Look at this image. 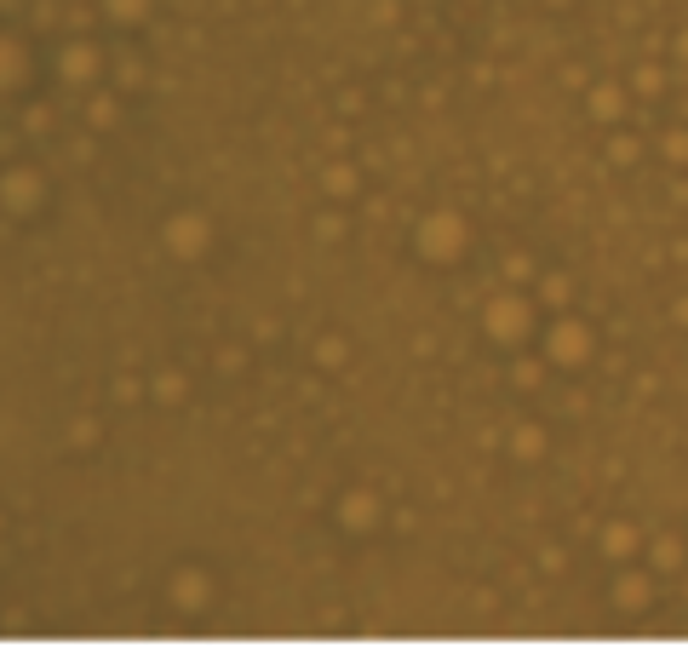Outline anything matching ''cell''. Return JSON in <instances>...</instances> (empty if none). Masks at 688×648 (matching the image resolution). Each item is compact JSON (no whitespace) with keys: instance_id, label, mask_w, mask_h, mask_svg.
<instances>
[{"instance_id":"1","label":"cell","mask_w":688,"mask_h":648,"mask_svg":"<svg viewBox=\"0 0 688 648\" xmlns=\"http://www.w3.org/2000/svg\"><path fill=\"white\" fill-rule=\"evenodd\" d=\"M482 327H488V338H499V345H516V338L534 327V304L505 293V298H494L488 311H482Z\"/></svg>"},{"instance_id":"2","label":"cell","mask_w":688,"mask_h":648,"mask_svg":"<svg viewBox=\"0 0 688 648\" xmlns=\"http://www.w3.org/2000/svg\"><path fill=\"white\" fill-rule=\"evenodd\" d=\"M161 247L172 259H201L206 247H213V224H206L201 213H179V219L161 224Z\"/></svg>"},{"instance_id":"3","label":"cell","mask_w":688,"mask_h":648,"mask_svg":"<svg viewBox=\"0 0 688 648\" xmlns=\"http://www.w3.org/2000/svg\"><path fill=\"white\" fill-rule=\"evenodd\" d=\"M419 253L425 259H459L465 253V219L459 213H431L419 224Z\"/></svg>"},{"instance_id":"4","label":"cell","mask_w":688,"mask_h":648,"mask_svg":"<svg viewBox=\"0 0 688 648\" xmlns=\"http://www.w3.org/2000/svg\"><path fill=\"white\" fill-rule=\"evenodd\" d=\"M0 207H7V213L41 207V173H29V166H12V173L0 179Z\"/></svg>"},{"instance_id":"5","label":"cell","mask_w":688,"mask_h":648,"mask_svg":"<svg viewBox=\"0 0 688 648\" xmlns=\"http://www.w3.org/2000/svg\"><path fill=\"white\" fill-rule=\"evenodd\" d=\"M550 356H557L563 367H579L585 356H591V333H585L579 322H557L550 327Z\"/></svg>"},{"instance_id":"6","label":"cell","mask_w":688,"mask_h":648,"mask_svg":"<svg viewBox=\"0 0 688 648\" xmlns=\"http://www.w3.org/2000/svg\"><path fill=\"white\" fill-rule=\"evenodd\" d=\"M166 591H172V603H179L184 614H195V608H201L206 597H213V579L190 568V574H172V586H166Z\"/></svg>"},{"instance_id":"7","label":"cell","mask_w":688,"mask_h":648,"mask_svg":"<svg viewBox=\"0 0 688 648\" xmlns=\"http://www.w3.org/2000/svg\"><path fill=\"white\" fill-rule=\"evenodd\" d=\"M338 523H344V528H373V523H378V505H373V494H344V505H338Z\"/></svg>"},{"instance_id":"8","label":"cell","mask_w":688,"mask_h":648,"mask_svg":"<svg viewBox=\"0 0 688 648\" xmlns=\"http://www.w3.org/2000/svg\"><path fill=\"white\" fill-rule=\"evenodd\" d=\"M63 75H69V81H92V75H98V52H92V47H69V52H63Z\"/></svg>"},{"instance_id":"9","label":"cell","mask_w":688,"mask_h":648,"mask_svg":"<svg viewBox=\"0 0 688 648\" xmlns=\"http://www.w3.org/2000/svg\"><path fill=\"white\" fill-rule=\"evenodd\" d=\"M18 81H23V52L12 41H0V92L18 87Z\"/></svg>"},{"instance_id":"10","label":"cell","mask_w":688,"mask_h":648,"mask_svg":"<svg viewBox=\"0 0 688 648\" xmlns=\"http://www.w3.org/2000/svg\"><path fill=\"white\" fill-rule=\"evenodd\" d=\"M631 545H637V534H631V528H608V551H614V557H626Z\"/></svg>"},{"instance_id":"11","label":"cell","mask_w":688,"mask_h":648,"mask_svg":"<svg viewBox=\"0 0 688 648\" xmlns=\"http://www.w3.org/2000/svg\"><path fill=\"white\" fill-rule=\"evenodd\" d=\"M155 396L179 402V396H184V379H179V373H161V379H155Z\"/></svg>"},{"instance_id":"12","label":"cell","mask_w":688,"mask_h":648,"mask_svg":"<svg viewBox=\"0 0 688 648\" xmlns=\"http://www.w3.org/2000/svg\"><path fill=\"white\" fill-rule=\"evenodd\" d=\"M591 104H597V115H614V110H619V92H614V87H603V92L591 98Z\"/></svg>"},{"instance_id":"13","label":"cell","mask_w":688,"mask_h":648,"mask_svg":"<svg viewBox=\"0 0 688 648\" xmlns=\"http://www.w3.org/2000/svg\"><path fill=\"white\" fill-rule=\"evenodd\" d=\"M92 436H98V425H92V419H81V425H69V442H81V448H92Z\"/></svg>"},{"instance_id":"14","label":"cell","mask_w":688,"mask_h":648,"mask_svg":"<svg viewBox=\"0 0 688 648\" xmlns=\"http://www.w3.org/2000/svg\"><path fill=\"white\" fill-rule=\"evenodd\" d=\"M110 12L115 18H138V12H144V0H110Z\"/></svg>"},{"instance_id":"15","label":"cell","mask_w":688,"mask_h":648,"mask_svg":"<svg viewBox=\"0 0 688 648\" xmlns=\"http://www.w3.org/2000/svg\"><path fill=\"white\" fill-rule=\"evenodd\" d=\"M516 454H539V431H523V436H516Z\"/></svg>"}]
</instances>
